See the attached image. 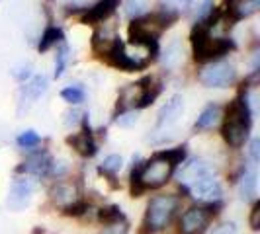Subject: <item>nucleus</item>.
I'll list each match as a JSON object with an SVG mask.
<instances>
[{"mask_svg":"<svg viewBox=\"0 0 260 234\" xmlns=\"http://www.w3.org/2000/svg\"><path fill=\"white\" fill-rule=\"evenodd\" d=\"M206 176H213V170L208 166V162L194 158V160H190V162L180 170L178 180L184 183V187H188V185H192V183L198 182L200 178H206Z\"/></svg>","mask_w":260,"mask_h":234,"instance_id":"ddd939ff","label":"nucleus"},{"mask_svg":"<svg viewBox=\"0 0 260 234\" xmlns=\"http://www.w3.org/2000/svg\"><path fill=\"white\" fill-rule=\"evenodd\" d=\"M63 39H65V33H63V29L61 27H55V26H49L45 31H43V35L39 39V51H49L53 45H57V43H63Z\"/></svg>","mask_w":260,"mask_h":234,"instance_id":"6ab92c4d","label":"nucleus"},{"mask_svg":"<svg viewBox=\"0 0 260 234\" xmlns=\"http://www.w3.org/2000/svg\"><path fill=\"white\" fill-rule=\"evenodd\" d=\"M178 209V197L176 195H156L151 199L147 215H145V226L149 230H162L169 226L174 213Z\"/></svg>","mask_w":260,"mask_h":234,"instance_id":"20e7f679","label":"nucleus"},{"mask_svg":"<svg viewBox=\"0 0 260 234\" xmlns=\"http://www.w3.org/2000/svg\"><path fill=\"white\" fill-rule=\"evenodd\" d=\"M260 8V0H233L229 14H231V22H239L243 18H248Z\"/></svg>","mask_w":260,"mask_h":234,"instance_id":"f3484780","label":"nucleus"},{"mask_svg":"<svg viewBox=\"0 0 260 234\" xmlns=\"http://www.w3.org/2000/svg\"><path fill=\"white\" fill-rule=\"evenodd\" d=\"M186 193H192V197H198L202 201H219L223 195V189L219 182L213 176H206L200 178L198 182H194L188 187H182Z\"/></svg>","mask_w":260,"mask_h":234,"instance_id":"1a4fd4ad","label":"nucleus"},{"mask_svg":"<svg viewBox=\"0 0 260 234\" xmlns=\"http://www.w3.org/2000/svg\"><path fill=\"white\" fill-rule=\"evenodd\" d=\"M102 57H106V61L112 66H116L119 70H127V72H131V70H141V68H145V66L149 65V59H145V57H133V55H129V53L125 51V43L121 41V37H117V35Z\"/></svg>","mask_w":260,"mask_h":234,"instance_id":"423d86ee","label":"nucleus"},{"mask_svg":"<svg viewBox=\"0 0 260 234\" xmlns=\"http://www.w3.org/2000/svg\"><path fill=\"white\" fill-rule=\"evenodd\" d=\"M51 197L55 199V203L59 205H71L75 201V189L71 185H65V183H59L57 187L51 189Z\"/></svg>","mask_w":260,"mask_h":234,"instance_id":"412c9836","label":"nucleus"},{"mask_svg":"<svg viewBox=\"0 0 260 234\" xmlns=\"http://www.w3.org/2000/svg\"><path fill=\"white\" fill-rule=\"evenodd\" d=\"M250 226H252V230L260 228V203H254V207L250 211Z\"/></svg>","mask_w":260,"mask_h":234,"instance_id":"2f4dec72","label":"nucleus"},{"mask_svg":"<svg viewBox=\"0 0 260 234\" xmlns=\"http://www.w3.org/2000/svg\"><path fill=\"white\" fill-rule=\"evenodd\" d=\"M121 166H123V160H121V156L110 154L104 160V162H102L100 170H102L104 174H110V176H114V174H117V172L121 170Z\"/></svg>","mask_w":260,"mask_h":234,"instance_id":"a878e982","label":"nucleus"},{"mask_svg":"<svg viewBox=\"0 0 260 234\" xmlns=\"http://www.w3.org/2000/svg\"><path fill=\"white\" fill-rule=\"evenodd\" d=\"M47 84H49V80L43 74L29 78L20 90V111H24V107L27 109V105L34 104L38 98H41L47 92Z\"/></svg>","mask_w":260,"mask_h":234,"instance_id":"9b49d317","label":"nucleus"},{"mask_svg":"<svg viewBox=\"0 0 260 234\" xmlns=\"http://www.w3.org/2000/svg\"><path fill=\"white\" fill-rule=\"evenodd\" d=\"M213 234H237V226H235V222H225L221 226H217Z\"/></svg>","mask_w":260,"mask_h":234,"instance_id":"473e14b6","label":"nucleus"},{"mask_svg":"<svg viewBox=\"0 0 260 234\" xmlns=\"http://www.w3.org/2000/svg\"><path fill=\"white\" fill-rule=\"evenodd\" d=\"M135 121H137V115H135L133 111H123V113L117 115V123H119L121 127H129Z\"/></svg>","mask_w":260,"mask_h":234,"instance_id":"7c9ffc66","label":"nucleus"},{"mask_svg":"<svg viewBox=\"0 0 260 234\" xmlns=\"http://www.w3.org/2000/svg\"><path fill=\"white\" fill-rule=\"evenodd\" d=\"M221 117V107L217 104H209L208 107H204V111L200 113V117L196 119V131H204V129H211Z\"/></svg>","mask_w":260,"mask_h":234,"instance_id":"a211bd4d","label":"nucleus"},{"mask_svg":"<svg viewBox=\"0 0 260 234\" xmlns=\"http://www.w3.org/2000/svg\"><path fill=\"white\" fill-rule=\"evenodd\" d=\"M34 189H36V183L31 180H26V178L16 180L10 187V193H8V207L14 211H22L24 207H27L31 201Z\"/></svg>","mask_w":260,"mask_h":234,"instance_id":"9d476101","label":"nucleus"},{"mask_svg":"<svg viewBox=\"0 0 260 234\" xmlns=\"http://www.w3.org/2000/svg\"><path fill=\"white\" fill-rule=\"evenodd\" d=\"M98 219H100V222H104L106 226L116 224V222H119V219H121L119 207H116V205H110V207L100 209V211H98Z\"/></svg>","mask_w":260,"mask_h":234,"instance_id":"393cba45","label":"nucleus"},{"mask_svg":"<svg viewBox=\"0 0 260 234\" xmlns=\"http://www.w3.org/2000/svg\"><path fill=\"white\" fill-rule=\"evenodd\" d=\"M211 215H215L211 207H192L188 209L180 219V232L182 234H202L208 226Z\"/></svg>","mask_w":260,"mask_h":234,"instance_id":"0eeeda50","label":"nucleus"},{"mask_svg":"<svg viewBox=\"0 0 260 234\" xmlns=\"http://www.w3.org/2000/svg\"><path fill=\"white\" fill-rule=\"evenodd\" d=\"M239 193L243 201H252L256 195V172H245V176L241 178V185H239Z\"/></svg>","mask_w":260,"mask_h":234,"instance_id":"aec40b11","label":"nucleus"},{"mask_svg":"<svg viewBox=\"0 0 260 234\" xmlns=\"http://www.w3.org/2000/svg\"><path fill=\"white\" fill-rule=\"evenodd\" d=\"M86 117V113L78 111V109H73V111H67L65 113V125L67 127H77L82 123V119Z\"/></svg>","mask_w":260,"mask_h":234,"instance_id":"c85d7f7f","label":"nucleus"},{"mask_svg":"<svg viewBox=\"0 0 260 234\" xmlns=\"http://www.w3.org/2000/svg\"><path fill=\"white\" fill-rule=\"evenodd\" d=\"M182 59H184V47L182 43H180V39L170 41L169 45H167V49L162 51V66L172 70V68L180 66Z\"/></svg>","mask_w":260,"mask_h":234,"instance_id":"dca6fc26","label":"nucleus"},{"mask_svg":"<svg viewBox=\"0 0 260 234\" xmlns=\"http://www.w3.org/2000/svg\"><path fill=\"white\" fill-rule=\"evenodd\" d=\"M61 98L73 105L82 104V102H84V90H82V86H78V84H75V86H67V88L61 90Z\"/></svg>","mask_w":260,"mask_h":234,"instance_id":"5701e85b","label":"nucleus"},{"mask_svg":"<svg viewBox=\"0 0 260 234\" xmlns=\"http://www.w3.org/2000/svg\"><path fill=\"white\" fill-rule=\"evenodd\" d=\"M250 125H252V107L248 102V92L245 88L227 107V117L221 129L225 143L233 148L243 146L248 139Z\"/></svg>","mask_w":260,"mask_h":234,"instance_id":"f257e3e1","label":"nucleus"},{"mask_svg":"<svg viewBox=\"0 0 260 234\" xmlns=\"http://www.w3.org/2000/svg\"><path fill=\"white\" fill-rule=\"evenodd\" d=\"M80 125H82V133H77V135L69 137L67 141H69V144H73V146L77 148V152H80L82 156H94L96 154V150H98V146H96L94 139H92V131H90V125H88V117H84Z\"/></svg>","mask_w":260,"mask_h":234,"instance_id":"f8f14e48","label":"nucleus"},{"mask_svg":"<svg viewBox=\"0 0 260 234\" xmlns=\"http://www.w3.org/2000/svg\"><path fill=\"white\" fill-rule=\"evenodd\" d=\"M51 166V156L47 152H38V154L29 156L26 162L18 168V172H26V174H31V176H47Z\"/></svg>","mask_w":260,"mask_h":234,"instance_id":"2eb2a0df","label":"nucleus"},{"mask_svg":"<svg viewBox=\"0 0 260 234\" xmlns=\"http://www.w3.org/2000/svg\"><path fill=\"white\" fill-rule=\"evenodd\" d=\"M125 16L129 20H137L143 18L147 10H149V0H125Z\"/></svg>","mask_w":260,"mask_h":234,"instance_id":"4be33fe9","label":"nucleus"},{"mask_svg":"<svg viewBox=\"0 0 260 234\" xmlns=\"http://www.w3.org/2000/svg\"><path fill=\"white\" fill-rule=\"evenodd\" d=\"M250 158H252L254 162H258L260 160V141L258 139H252V141H250Z\"/></svg>","mask_w":260,"mask_h":234,"instance_id":"72a5a7b5","label":"nucleus"},{"mask_svg":"<svg viewBox=\"0 0 260 234\" xmlns=\"http://www.w3.org/2000/svg\"><path fill=\"white\" fill-rule=\"evenodd\" d=\"M67 63H69V45L63 41L61 47H59V51H57V55H55V78L63 76V72H65V68H67Z\"/></svg>","mask_w":260,"mask_h":234,"instance_id":"b1692460","label":"nucleus"},{"mask_svg":"<svg viewBox=\"0 0 260 234\" xmlns=\"http://www.w3.org/2000/svg\"><path fill=\"white\" fill-rule=\"evenodd\" d=\"M39 135L36 131H24L20 137H18V144L22 146V148H34V146H38L39 144Z\"/></svg>","mask_w":260,"mask_h":234,"instance_id":"bb28decb","label":"nucleus"},{"mask_svg":"<svg viewBox=\"0 0 260 234\" xmlns=\"http://www.w3.org/2000/svg\"><path fill=\"white\" fill-rule=\"evenodd\" d=\"M84 211H88V205H86L84 201H73L71 205H67V207H65L67 215H73V217H78V215H82Z\"/></svg>","mask_w":260,"mask_h":234,"instance_id":"c756f323","label":"nucleus"},{"mask_svg":"<svg viewBox=\"0 0 260 234\" xmlns=\"http://www.w3.org/2000/svg\"><path fill=\"white\" fill-rule=\"evenodd\" d=\"M190 41H192V49H194V59L198 63L213 61V59L223 57V55H227L231 49H235L233 39L211 37L209 27L206 26L204 22H198V24L192 27Z\"/></svg>","mask_w":260,"mask_h":234,"instance_id":"7ed1b4c3","label":"nucleus"},{"mask_svg":"<svg viewBox=\"0 0 260 234\" xmlns=\"http://www.w3.org/2000/svg\"><path fill=\"white\" fill-rule=\"evenodd\" d=\"M119 0H98L94 6L86 8V14L82 16V22L84 24H100L106 22L112 14L116 12Z\"/></svg>","mask_w":260,"mask_h":234,"instance_id":"4468645a","label":"nucleus"},{"mask_svg":"<svg viewBox=\"0 0 260 234\" xmlns=\"http://www.w3.org/2000/svg\"><path fill=\"white\" fill-rule=\"evenodd\" d=\"M184 113V98L180 94L172 96L167 104L160 107L156 115V131H170Z\"/></svg>","mask_w":260,"mask_h":234,"instance_id":"6e6552de","label":"nucleus"},{"mask_svg":"<svg viewBox=\"0 0 260 234\" xmlns=\"http://www.w3.org/2000/svg\"><path fill=\"white\" fill-rule=\"evenodd\" d=\"M237 80V70L229 61H213L200 70V82L208 88H229Z\"/></svg>","mask_w":260,"mask_h":234,"instance_id":"39448f33","label":"nucleus"},{"mask_svg":"<svg viewBox=\"0 0 260 234\" xmlns=\"http://www.w3.org/2000/svg\"><path fill=\"white\" fill-rule=\"evenodd\" d=\"M125 230H127V228H125V226H123V224H110V226H106V230L102 234H125Z\"/></svg>","mask_w":260,"mask_h":234,"instance_id":"f704fd0d","label":"nucleus"},{"mask_svg":"<svg viewBox=\"0 0 260 234\" xmlns=\"http://www.w3.org/2000/svg\"><path fill=\"white\" fill-rule=\"evenodd\" d=\"M186 158V148L178 146V148H172V150H162V152H156L149 162L141 164L139 170V182L143 185V189H156L160 185L169 182L172 170L176 168L180 162Z\"/></svg>","mask_w":260,"mask_h":234,"instance_id":"f03ea898","label":"nucleus"},{"mask_svg":"<svg viewBox=\"0 0 260 234\" xmlns=\"http://www.w3.org/2000/svg\"><path fill=\"white\" fill-rule=\"evenodd\" d=\"M190 2H192V0H162V8H165V10H169V12L178 14L180 10L188 8V6H190Z\"/></svg>","mask_w":260,"mask_h":234,"instance_id":"cd10ccee","label":"nucleus"}]
</instances>
